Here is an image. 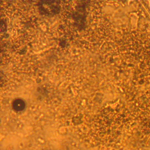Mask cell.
I'll return each instance as SVG.
<instances>
[{
    "label": "cell",
    "mask_w": 150,
    "mask_h": 150,
    "mask_svg": "<svg viewBox=\"0 0 150 150\" xmlns=\"http://www.w3.org/2000/svg\"><path fill=\"white\" fill-rule=\"evenodd\" d=\"M12 107L16 111H22L25 107V101L21 98H16L13 101Z\"/></svg>",
    "instance_id": "obj_1"
}]
</instances>
